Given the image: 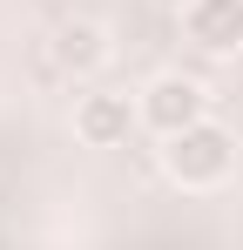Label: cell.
I'll list each match as a JSON object with an SVG mask.
<instances>
[{
    "mask_svg": "<svg viewBox=\"0 0 243 250\" xmlns=\"http://www.w3.org/2000/svg\"><path fill=\"white\" fill-rule=\"evenodd\" d=\"M202 108H209V95H202L189 75H162V82H149V95H142V122L162 128V135L196 128V122H202Z\"/></svg>",
    "mask_w": 243,
    "mask_h": 250,
    "instance_id": "2",
    "label": "cell"
},
{
    "mask_svg": "<svg viewBox=\"0 0 243 250\" xmlns=\"http://www.w3.org/2000/svg\"><path fill=\"white\" fill-rule=\"evenodd\" d=\"M75 128H81V142L115 149V142H128V128H135V108H128V95H81Z\"/></svg>",
    "mask_w": 243,
    "mask_h": 250,
    "instance_id": "4",
    "label": "cell"
},
{
    "mask_svg": "<svg viewBox=\"0 0 243 250\" xmlns=\"http://www.w3.org/2000/svg\"><path fill=\"white\" fill-rule=\"evenodd\" d=\"M169 7H189V0H169Z\"/></svg>",
    "mask_w": 243,
    "mask_h": 250,
    "instance_id": "6",
    "label": "cell"
},
{
    "mask_svg": "<svg viewBox=\"0 0 243 250\" xmlns=\"http://www.w3.org/2000/svg\"><path fill=\"white\" fill-rule=\"evenodd\" d=\"M182 27L202 54H230V47H243V0H189Z\"/></svg>",
    "mask_w": 243,
    "mask_h": 250,
    "instance_id": "3",
    "label": "cell"
},
{
    "mask_svg": "<svg viewBox=\"0 0 243 250\" xmlns=\"http://www.w3.org/2000/svg\"><path fill=\"white\" fill-rule=\"evenodd\" d=\"M230 156H237V142H230L216 122L182 128V135H169V149H162L169 176H176V183H189V189H202V183H223V176H230Z\"/></svg>",
    "mask_w": 243,
    "mask_h": 250,
    "instance_id": "1",
    "label": "cell"
},
{
    "mask_svg": "<svg viewBox=\"0 0 243 250\" xmlns=\"http://www.w3.org/2000/svg\"><path fill=\"white\" fill-rule=\"evenodd\" d=\"M101 54H108V47H101V27H95V21H68V27L54 34V61H61L68 75H88Z\"/></svg>",
    "mask_w": 243,
    "mask_h": 250,
    "instance_id": "5",
    "label": "cell"
}]
</instances>
